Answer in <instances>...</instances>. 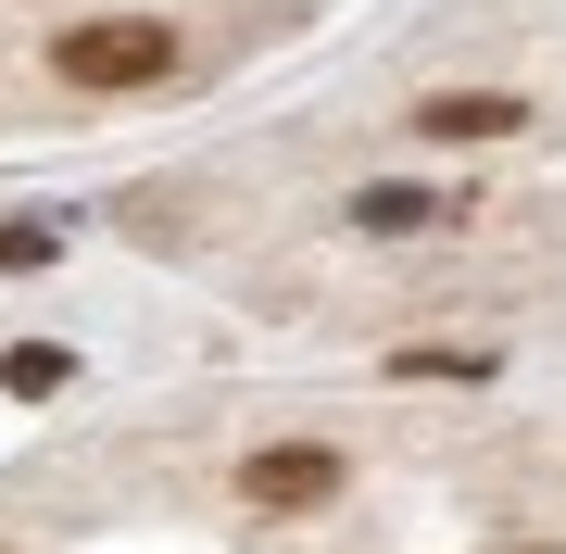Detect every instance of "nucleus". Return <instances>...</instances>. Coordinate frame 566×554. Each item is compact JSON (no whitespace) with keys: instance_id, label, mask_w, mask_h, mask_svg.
I'll return each mask as SVG.
<instances>
[{"instance_id":"obj_5","label":"nucleus","mask_w":566,"mask_h":554,"mask_svg":"<svg viewBox=\"0 0 566 554\" xmlns=\"http://www.w3.org/2000/svg\"><path fill=\"white\" fill-rule=\"evenodd\" d=\"M491 366H504V353H479V341H403L390 353V378H441V390H479Z\"/></svg>"},{"instance_id":"obj_2","label":"nucleus","mask_w":566,"mask_h":554,"mask_svg":"<svg viewBox=\"0 0 566 554\" xmlns=\"http://www.w3.org/2000/svg\"><path fill=\"white\" fill-rule=\"evenodd\" d=\"M240 504H252V516H315V504H340V441H264V453H240Z\"/></svg>"},{"instance_id":"obj_3","label":"nucleus","mask_w":566,"mask_h":554,"mask_svg":"<svg viewBox=\"0 0 566 554\" xmlns=\"http://www.w3.org/2000/svg\"><path fill=\"white\" fill-rule=\"evenodd\" d=\"M528 102L516 88H428L416 102V139H441V151H479V139H516Z\"/></svg>"},{"instance_id":"obj_6","label":"nucleus","mask_w":566,"mask_h":554,"mask_svg":"<svg viewBox=\"0 0 566 554\" xmlns=\"http://www.w3.org/2000/svg\"><path fill=\"white\" fill-rule=\"evenodd\" d=\"M63 378H76V353H63V341H0V390H13V404H51Z\"/></svg>"},{"instance_id":"obj_1","label":"nucleus","mask_w":566,"mask_h":554,"mask_svg":"<svg viewBox=\"0 0 566 554\" xmlns=\"http://www.w3.org/2000/svg\"><path fill=\"white\" fill-rule=\"evenodd\" d=\"M177 63H189V39L151 25V13H102V25H63V39H51V76L63 88H114V102H126V88H164Z\"/></svg>"},{"instance_id":"obj_7","label":"nucleus","mask_w":566,"mask_h":554,"mask_svg":"<svg viewBox=\"0 0 566 554\" xmlns=\"http://www.w3.org/2000/svg\"><path fill=\"white\" fill-rule=\"evenodd\" d=\"M39 265H51V227H39V215L0 227V278H39Z\"/></svg>"},{"instance_id":"obj_4","label":"nucleus","mask_w":566,"mask_h":554,"mask_svg":"<svg viewBox=\"0 0 566 554\" xmlns=\"http://www.w3.org/2000/svg\"><path fill=\"white\" fill-rule=\"evenodd\" d=\"M441 215H453V189H416V177L353 189V227H378V240H403V227H441Z\"/></svg>"}]
</instances>
